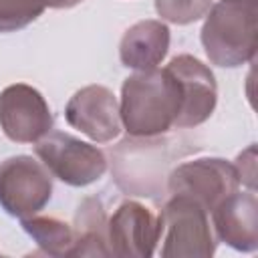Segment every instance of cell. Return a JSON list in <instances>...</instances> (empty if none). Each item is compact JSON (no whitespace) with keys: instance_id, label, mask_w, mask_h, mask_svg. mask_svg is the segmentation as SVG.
<instances>
[{"instance_id":"6da1fadb","label":"cell","mask_w":258,"mask_h":258,"mask_svg":"<svg viewBox=\"0 0 258 258\" xmlns=\"http://www.w3.org/2000/svg\"><path fill=\"white\" fill-rule=\"evenodd\" d=\"M181 107L179 85L163 69L135 71L121 87V125L133 137H155L175 127Z\"/></svg>"},{"instance_id":"7a4b0ae2","label":"cell","mask_w":258,"mask_h":258,"mask_svg":"<svg viewBox=\"0 0 258 258\" xmlns=\"http://www.w3.org/2000/svg\"><path fill=\"white\" fill-rule=\"evenodd\" d=\"M258 0H220L202 26V46L212 64L240 67L256 54Z\"/></svg>"},{"instance_id":"3957f363","label":"cell","mask_w":258,"mask_h":258,"mask_svg":"<svg viewBox=\"0 0 258 258\" xmlns=\"http://www.w3.org/2000/svg\"><path fill=\"white\" fill-rule=\"evenodd\" d=\"M171 139L161 137H127L111 149L113 179L133 196L155 198L163 191V179L169 175L167 167L175 157Z\"/></svg>"},{"instance_id":"277c9868","label":"cell","mask_w":258,"mask_h":258,"mask_svg":"<svg viewBox=\"0 0 258 258\" xmlns=\"http://www.w3.org/2000/svg\"><path fill=\"white\" fill-rule=\"evenodd\" d=\"M159 216V242L163 258H210L216 252V236L208 212L185 196H171Z\"/></svg>"},{"instance_id":"5b68a950","label":"cell","mask_w":258,"mask_h":258,"mask_svg":"<svg viewBox=\"0 0 258 258\" xmlns=\"http://www.w3.org/2000/svg\"><path fill=\"white\" fill-rule=\"evenodd\" d=\"M34 153L50 175L73 187H85L107 171V157L99 147L62 131H48L34 143Z\"/></svg>"},{"instance_id":"8992f818","label":"cell","mask_w":258,"mask_h":258,"mask_svg":"<svg viewBox=\"0 0 258 258\" xmlns=\"http://www.w3.org/2000/svg\"><path fill=\"white\" fill-rule=\"evenodd\" d=\"M52 196L50 171L30 155H12L0 163V206L14 218L38 214Z\"/></svg>"},{"instance_id":"52a82bcc","label":"cell","mask_w":258,"mask_h":258,"mask_svg":"<svg viewBox=\"0 0 258 258\" xmlns=\"http://www.w3.org/2000/svg\"><path fill=\"white\" fill-rule=\"evenodd\" d=\"M238 187L240 177L234 163L220 157L185 161L167 175V189L171 196H185L208 214Z\"/></svg>"},{"instance_id":"ba28073f","label":"cell","mask_w":258,"mask_h":258,"mask_svg":"<svg viewBox=\"0 0 258 258\" xmlns=\"http://www.w3.org/2000/svg\"><path fill=\"white\" fill-rule=\"evenodd\" d=\"M0 127L14 143H36L52 131V113L34 87L14 83L0 91Z\"/></svg>"},{"instance_id":"9c48e42d","label":"cell","mask_w":258,"mask_h":258,"mask_svg":"<svg viewBox=\"0 0 258 258\" xmlns=\"http://www.w3.org/2000/svg\"><path fill=\"white\" fill-rule=\"evenodd\" d=\"M165 69L179 85L181 107L175 119L177 129L198 127L210 119L218 103V85L214 73L191 54L173 56Z\"/></svg>"},{"instance_id":"30bf717a","label":"cell","mask_w":258,"mask_h":258,"mask_svg":"<svg viewBox=\"0 0 258 258\" xmlns=\"http://www.w3.org/2000/svg\"><path fill=\"white\" fill-rule=\"evenodd\" d=\"M159 216L139 202H123L107 220V242L111 256L149 258L159 244Z\"/></svg>"},{"instance_id":"8fae6325","label":"cell","mask_w":258,"mask_h":258,"mask_svg":"<svg viewBox=\"0 0 258 258\" xmlns=\"http://www.w3.org/2000/svg\"><path fill=\"white\" fill-rule=\"evenodd\" d=\"M67 123L97 143H109L121 133L119 103L103 85L79 89L64 107Z\"/></svg>"},{"instance_id":"7c38bea8","label":"cell","mask_w":258,"mask_h":258,"mask_svg":"<svg viewBox=\"0 0 258 258\" xmlns=\"http://www.w3.org/2000/svg\"><path fill=\"white\" fill-rule=\"evenodd\" d=\"M216 238L238 252H256L258 248V200L252 189L234 191L212 212Z\"/></svg>"},{"instance_id":"4fadbf2b","label":"cell","mask_w":258,"mask_h":258,"mask_svg":"<svg viewBox=\"0 0 258 258\" xmlns=\"http://www.w3.org/2000/svg\"><path fill=\"white\" fill-rule=\"evenodd\" d=\"M169 50V28L161 20H141L125 30L119 42L121 64L133 71H151Z\"/></svg>"},{"instance_id":"5bb4252c","label":"cell","mask_w":258,"mask_h":258,"mask_svg":"<svg viewBox=\"0 0 258 258\" xmlns=\"http://www.w3.org/2000/svg\"><path fill=\"white\" fill-rule=\"evenodd\" d=\"M71 256H111L107 242V214L99 198H85L75 214Z\"/></svg>"},{"instance_id":"9a60e30c","label":"cell","mask_w":258,"mask_h":258,"mask_svg":"<svg viewBox=\"0 0 258 258\" xmlns=\"http://www.w3.org/2000/svg\"><path fill=\"white\" fill-rule=\"evenodd\" d=\"M24 232L48 256H71L75 236L73 228L52 216H30L22 220Z\"/></svg>"},{"instance_id":"2e32d148","label":"cell","mask_w":258,"mask_h":258,"mask_svg":"<svg viewBox=\"0 0 258 258\" xmlns=\"http://www.w3.org/2000/svg\"><path fill=\"white\" fill-rule=\"evenodd\" d=\"M44 8L42 0H0V32H14L28 26Z\"/></svg>"},{"instance_id":"e0dca14e","label":"cell","mask_w":258,"mask_h":258,"mask_svg":"<svg viewBox=\"0 0 258 258\" xmlns=\"http://www.w3.org/2000/svg\"><path fill=\"white\" fill-rule=\"evenodd\" d=\"M212 0H155L157 14L173 24H191L208 14Z\"/></svg>"},{"instance_id":"ac0fdd59","label":"cell","mask_w":258,"mask_h":258,"mask_svg":"<svg viewBox=\"0 0 258 258\" xmlns=\"http://www.w3.org/2000/svg\"><path fill=\"white\" fill-rule=\"evenodd\" d=\"M240 183L254 191L256 187V145H250L246 151H242L234 163Z\"/></svg>"},{"instance_id":"d6986e66","label":"cell","mask_w":258,"mask_h":258,"mask_svg":"<svg viewBox=\"0 0 258 258\" xmlns=\"http://www.w3.org/2000/svg\"><path fill=\"white\" fill-rule=\"evenodd\" d=\"M83 0H42V4L46 8H73L77 4H81Z\"/></svg>"}]
</instances>
